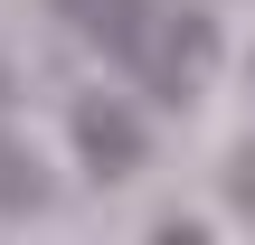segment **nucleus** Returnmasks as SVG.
<instances>
[{"label": "nucleus", "instance_id": "nucleus-1", "mask_svg": "<svg viewBox=\"0 0 255 245\" xmlns=\"http://www.w3.org/2000/svg\"><path fill=\"white\" fill-rule=\"evenodd\" d=\"M66 132H76V161H85V179H132L142 161H151V123L114 94V85H85L76 104H66Z\"/></svg>", "mask_w": 255, "mask_h": 245}, {"label": "nucleus", "instance_id": "nucleus-2", "mask_svg": "<svg viewBox=\"0 0 255 245\" xmlns=\"http://www.w3.org/2000/svg\"><path fill=\"white\" fill-rule=\"evenodd\" d=\"M208 66H218V19H170V28H151V57H142V76H151V94L161 104H189L199 85H208Z\"/></svg>", "mask_w": 255, "mask_h": 245}, {"label": "nucleus", "instance_id": "nucleus-3", "mask_svg": "<svg viewBox=\"0 0 255 245\" xmlns=\"http://www.w3.org/2000/svg\"><path fill=\"white\" fill-rule=\"evenodd\" d=\"M57 19L76 38H95L104 57H123V66L151 57V0H57Z\"/></svg>", "mask_w": 255, "mask_h": 245}, {"label": "nucleus", "instance_id": "nucleus-4", "mask_svg": "<svg viewBox=\"0 0 255 245\" xmlns=\"http://www.w3.org/2000/svg\"><path fill=\"white\" fill-rule=\"evenodd\" d=\"M47 208H57L47 161H38V151H28L9 123H0V217H9V227H28V217H47Z\"/></svg>", "mask_w": 255, "mask_h": 245}, {"label": "nucleus", "instance_id": "nucleus-5", "mask_svg": "<svg viewBox=\"0 0 255 245\" xmlns=\"http://www.w3.org/2000/svg\"><path fill=\"white\" fill-rule=\"evenodd\" d=\"M227 208H237V217H255V132L227 151Z\"/></svg>", "mask_w": 255, "mask_h": 245}, {"label": "nucleus", "instance_id": "nucleus-6", "mask_svg": "<svg viewBox=\"0 0 255 245\" xmlns=\"http://www.w3.org/2000/svg\"><path fill=\"white\" fill-rule=\"evenodd\" d=\"M151 245H218V236H208V227H189V217H180V227H161V236H151Z\"/></svg>", "mask_w": 255, "mask_h": 245}, {"label": "nucleus", "instance_id": "nucleus-7", "mask_svg": "<svg viewBox=\"0 0 255 245\" xmlns=\"http://www.w3.org/2000/svg\"><path fill=\"white\" fill-rule=\"evenodd\" d=\"M0 94H9V66H0Z\"/></svg>", "mask_w": 255, "mask_h": 245}, {"label": "nucleus", "instance_id": "nucleus-8", "mask_svg": "<svg viewBox=\"0 0 255 245\" xmlns=\"http://www.w3.org/2000/svg\"><path fill=\"white\" fill-rule=\"evenodd\" d=\"M246 76H255V66H246Z\"/></svg>", "mask_w": 255, "mask_h": 245}]
</instances>
